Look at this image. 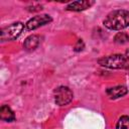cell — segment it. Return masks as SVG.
Here are the masks:
<instances>
[{
	"instance_id": "13",
	"label": "cell",
	"mask_w": 129,
	"mask_h": 129,
	"mask_svg": "<svg viewBox=\"0 0 129 129\" xmlns=\"http://www.w3.org/2000/svg\"><path fill=\"white\" fill-rule=\"evenodd\" d=\"M125 56H126V57L129 59V48L126 50V52H125Z\"/></svg>"
},
{
	"instance_id": "10",
	"label": "cell",
	"mask_w": 129,
	"mask_h": 129,
	"mask_svg": "<svg viewBox=\"0 0 129 129\" xmlns=\"http://www.w3.org/2000/svg\"><path fill=\"white\" fill-rule=\"evenodd\" d=\"M114 41L118 44H125L129 41V35L126 32H118L114 37Z\"/></svg>"
},
{
	"instance_id": "6",
	"label": "cell",
	"mask_w": 129,
	"mask_h": 129,
	"mask_svg": "<svg viewBox=\"0 0 129 129\" xmlns=\"http://www.w3.org/2000/svg\"><path fill=\"white\" fill-rule=\"evenodd\" d=\"M94 3H95V1H92V0L75 1V2L70 3L66 7V9L67 10H70V11H83V10H86V9L90 8Z\"/></svg>"
},
{
	"instance_id": "4",
	"label": "cell",
	"mask_w": 129,
	"mask_h": 129,
	"mask_svg": "<svg viewBox=\"0 0 129 129\" xmlns=\"http://www.w3.org/2000/svg\"><path fill=\"white\" fill-rule=\"evenodd\" d=\"M53 96H54V102L56 105L67 106L68 104H70L72 102L74 94L70 88L64 87V86H60L54 90Z\"/></svg>"
},
{
	"instance_id": "12",
	"label": "cell",
	"mask_w": 129,
	"mask_h": 129,
	"mask_svg": "<svg viewBox=\"0 0 129 129\" xmlns=\"http://www.w3.org/2000/svg\"><path fill=\"white\" fill-rule=\"evenodd\" d=\"M84 47H85V44H84L83 39H79V40L77 41V44H76L75 47H74V50L77 51V52H79V51H82V50L84 49Z\"/></svg>"
},
{
	"instance_id": "2",
	"label": "cell",
	"mask_w": 129,
	"mask_h": 129,
	"mask_svg": "<svg viewBox=\"0 0 129 129\" xmlns=\"http://www.w3.org/2000/svg\"><path fill=\"white\" fill-rule=\"evenodd\" d=\"M98 63L102 67L114 70L129 69V59L123 54H111L103 56L98 59Z\"/></svg>"
},
{
	"instance_id": "8",
	"label": "cell",
	"mask_w": 129,
	"mask_h": 129,
	"mask_svg": "<svg viewBox=\"0 0 129 129\" xmlns=\"http://www.w3.org/2000/svg\"><path fill=\"white\" fill-rule=\"evenodd\" d=\"M39 42H40L39 36L36 35V34H32V35H29V36L24 40L23 47H24L25 50L31 51V50H34V49L39 45Z\"/></svg>"
},
{
	"instance_id": "5",
	"label": "cell",
	"mask_w": 129,
	"mask_h": 129,
	"mask_svg": "<svg viewBox=\"0 0 129 129\" xmlns=\"http://www.w3.org/2000/svg\"><path fill=\"white\" fill-rule=\"evenodd\" d=\"M52 18L48 15V14H40V15H36V16H33L32 18H30L25 26H26V29L27 30H34L42 25H45L49 22H51Z\"/></svg>"
},
{
	"instance_id": "7",
	"label": "cell",
	"mask_w": 129,
	"mask_h": 129,
	"mask_svg": "<svg viewBox=\"0 0 129 129\" xmlns=\"http://www.w3.org/2000/svg\"><path fill=\"white\" fill-rule=\"evenodd\" d=\"M106 93L110 97V99H118L120 97L125 96L128 93V89L125 86H116V87L107 89Z\"/></svg>"
},
{
	"instance_id": "11",
	"label": "cell",
	"mask_w": 129,
	"mask_h": 129,
	"mask_svg": "<svg viewBox=\"0 0 129 129\" xmlns=\"http://www.w3.org/2000/svg\"><path fill=\"white\" fill-rule=\"evenodd\" d=\"M116 129H129V117L122 116L119 118L116 124Z\"/></svg>"
},
{
	"instance_id": "3",
	"label": "cell",
	"mask_w": 129,
	"mask_h": 129,
	"mask_svg": "<svg viewBox=\"0 0 129 129\" xmlns=\"http://www.w3.org/2000/svg\"><path fill=\"white\" fill-rule=\"evenodd\" d=\"M24 28L23 23L14 22L8 26H5L1 29V41H11L16 39L22 32Z\"/></svg>"
},
{
	"instance_id": "9",
	"label": "cell",
	"mask_w": 129,
	"mask_h": 129,
	"mask_svg": "<svg viewBox=\"0 0 129 129\" xmlns=\"http://www.w3.org/2000/svg\"><path fill=\"white\" fill-rule=\"evenodd\" d=\"M0 119L5 122H12L15 120L14 112L7 105H2L0 108Z\"/></svg>"
},
{
	"instance_id": "1",
	"label": "cell",
	"mask_w": 129,
	"mask_h": 129,
	"mask_svg": "<svg viewBox=\"0 0 129 129\" xmlns=\"http://www.w3.org/2000/svg\"><path fill=\"white\" fill-rule=\"evenodd\" d=\"M105 27L111 30H121L129 25V11L118 9L111 11L103 20Z\"/></svg>"
}]
</instances>
